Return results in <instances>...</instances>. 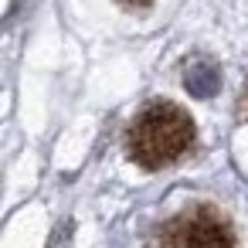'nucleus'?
<instances>
[{
    "label": "nucleus",
    "mask_w": 248,
    "mask_h": 248,
    "mask_svg": "<svg viewBox=\"0 0 248 248\" xmlns=\"http://www.w3.org/2000/svg\"><path fill=\"white\" fill-rule=\"evenodd\" d=\"M194 119L170 99H150L126 129V156L143 170H163L194 146Z\"/></svg>",
    "instance_id": "f257e3e1"
},
{
    "label": "nucleus",
    "mask_w": 248,
    "mask_h": 248,
    "mask_svg": "<svg viewBox=\"0 0 248 248\" xmlns=\"http://www.w3.org/2000/svg\"><path fill=\"white\" fill-rule=\"evenodd\" d=\"M156 245L160 248H238L228 217L211 204H194L177 217H170L160 228Z\"/></svg>",
    "instance_id": "f03ea898"
},
{
    "label": "nucleus",
    "mask_w": 248,
    "mask_h": 248,
    "mask_svg": "<svg viewBox=\"0 0 248 248\" xmlns=\"http://www.w3.org/2000/svg\"><path fill=\"white\" fill-rule=\"evenodd\" d=\"M184 85H187L190 95L211 99V95H217V89H221V72H217V65H214L211 58H194V62H187V68H184Z\"/></svg>",
    "instance_id": "7ed1b4c3"
},
{
    "label": "nucleus",
    "mask_w": 248,
    "mask_h": 248,
    "mask_svg": "<svg viewBox=\"0 0 248 248\" xmlns=\"http://www.w3.org/2000/svg\"><path fill=\"white\" fill-rule=\"evenodd\" d=\"M116 4H123V7H133V11H143V7H150L153 0H116Z\"/></svg>",
    "instance_id": "20e7f679"
}]
</instances>
